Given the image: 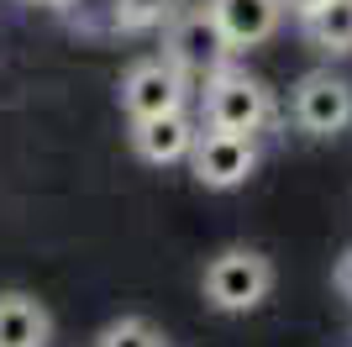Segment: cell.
Segmentation results:
<instances>
[{
  "label": "cell",
  "instance_id": "obj_10",
  "mask_svg": "<svg viewBox=\"0 0 352 347\" xmlns=\"http://www.w3.org/2000/svg\"><path fill=\"white\" fill-rule=\"evenodd\" d=\"M305 32L326 53H352V0H326L316 16H305Z\"/></svg>",
  "mask_w": 352,
  "mask_h": 347
},
{
  "label": "cell",
  "instance_id": "obj_5",
  "mask_svg": "<svg viewBox=\"0 0 352 347\" xmlns=\"http://www.w3.org/2000/svg\"><path fill=\"white\" fill-rule=\"evenodd\" d=\"M190 158H195V179H200V185L236 189L258 169V147H252V137H242V132H216L210 127L206 137H195Z\"/></svg>",
  "mask_w": 352,
  "mask_h": 347
},
{
  "label": "cell",
  "instance_id": "obj_2",
  "mask_svg": "<svg viewBox=\"0 0 352 347\" xmlns=\"http://www.w3.org/2000/svg\"><path fill=\"white\" fill-rule=\"evenodd\" d=\"M268 289H274V263L252 247H226L206 269V300L216 311H252L268 300Z\"/></svg>",
  "mask_w": 352,
  "mask_h": 347
},
{
  "label": "cell",
  "instance_id": "obj_11",
  "mask_svg": "<svg viewBox=\"0 0 352 347\" xmlns=\"http://www.w3.org/2000/svg\"><path fill=\"white\" fill-rule=\"evenodd\" d=\"M174 11H179V0H116V27L147 32V27H158V21H168Z\"/></svg>",
  "mask_w": 352,
  "mask_h": 347
},
{
  "label": "cell",
  "instance_id": "obj_13",
  "mask_svg": "<svg viewBox=\"0 0 352 347\" xmlns=\"http://www.w3.org/2000/svg\"><path fill=\"white\" fill-rule=\"evenodd\" d=\"M337 289H342V295L352 300V247L342 253V263H337Z\"/></svg>",
  "mask_w": 352,
  "mask_h": 347
},
{
  "label": "cell",
  "instance_id": "obj_6",
  "mask_svg": "<svg viewBox=\"0 0 352 347\" xmlns=\"http://www.w3.org/2000/svg\"><path fill=\"white\" fill-rule=\"evenodd\" d=\"M294 121L310 132V137H331L352 121V85L331 79V74H310L294 90Z\"/></svg>",
  "mask_w": 352,
  "mask_h": 347
},
{
  "label": "cell",
  "instance_id": "obj_12",
  "mask_svg": "<svg viewBox=\"0 0 352 347\" xmlns=\"http://www.w3.org/2000/svg\"><path fill=\"white\" fill-rule=\"evenodd\" d=\"M95 347H163V337H158V326H153V321L121 316L116 326H105V332H100V342H95Z\"/></svg>",
  "mask_w": 352,
  "mask_h": 347
},
{
  "label": "cell",
  "instance_id": "obj_4",
  "mask_svg": "<svg viewBox=\"0 0 352 347\" xmlns=\"http://www.w3.org/2000/svg\"><path fill=\"white\" fill-rule=\"evenodd\" d=\"M184 69L168 63V58H142L126 69L121 79V111L142 121V116H163V111H179L184 105Z\"/></svg>",
  "mask_w": 352,
  "mask_h": 347
},
{
  "label": "cell",
  "instance_id": "obj_3",
  "mask_svg": "<svg viewBox=\"0 0 352 347\" xmlns=\"http://www.w3.org/2000/svg\"><path fill=\"white\" fill-rule=\"evenodd\" d=\"M226 58H232V43L216 27L210 6H190V11L168 16V63H179L184 74H206L210 79L216 69H226Z\"/></svg>",
  "mask_w": 352,
  "mask_h": 347
},
{
  "label": "cell",
  "instance_id": "obj_7",
  "mask_svg": "<svg viewBox=\"0 0 352 347\" xmlns=\"http://www.w3.org/2000/svg\"><path fill=\"white\" fill-rule=\"evenodd\" d=\"M210 16H216V27L226 32V43L236 48H258L268 43L284 21V0H206Z\"/></svg>",
  "mask_w": 352,
  "mask_h": 347
},
{
  "label": "cell",
  "instance_id": "obj_1",
  "mask_svg": "<svg viewBox=\"0 0 352 347\" xmlns=\"http://www.w3.org/2000/svg\"><path fill=\"white\" fill-rule=\"evenodd\" d=\"M274 121V95H268L263 79L252 74H236V69H216L206 85V127L216 132H263Z\"/></svg>",
  "mask_w": 352,
  "mask_h": 347
},
{
  "label": "cell",
  "instance_id": "obj_8",
  "mask_svg": "<svg viewBox=\"0 0 352 347\" xmlns=\"http://www.w3.org/2000/svg\"><path fill=\"white\" fill-rule=\"evenodd\" d=\"M132 147L142 163H179L190 158L195 147V121L184 116V105L179 111H163V116H142V121H132Z\"/></svg>",
  "mask_w": 352,
  "mask_h": 347
},
{
  "label": "cell",
  "instance_id": "obj_9",
  "mask_svg": "<svg viewBox=\"0 0 352 347\" xmlns=\"http://www.w3.org/2000/svg\"><path fill=\"white\" fill-rule=\"evenodd\" d=\"M53 321L32 295H0V347H47Z\"/></svg>",
  "mask_w": 352,
  "mask_h": 347
},
{
  "label": "cell",
  "instance_id": "obj_14",
  "mask_svg": "<svg viewBox=\"0 0 352 347\" xmlns=\"http://www.w3.org/2000/svg\"><path fill=\"white\" fill-rule=\"evenodd\" d=\"M321 6H326V0H284V11H294L300 21H305V16H316Z\"/></svg>",
  "mask_w": 352,
  "mask_h": 347
}]
</instances>
